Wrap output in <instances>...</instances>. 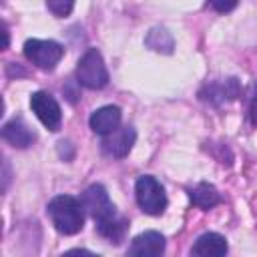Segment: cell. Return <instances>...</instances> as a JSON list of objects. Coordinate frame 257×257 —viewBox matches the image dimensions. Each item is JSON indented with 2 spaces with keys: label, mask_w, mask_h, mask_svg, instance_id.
Returning a JSON list of instances; mask_svg holds the SVG:
<instances>
[{
  "label": "cell",
  "mask_w": 257,
  "mask_h": 257,
  "mask_svg": "<svg viewBox=\"0 0 257 257\" xmlns=\"http://www.w3.org/2000/svg\"><path fill=\"white\" fill-rule=\"evenodd\" d=\"M48 217L54 225V229L62 235H74L82 229L84 223V209L80 201H76L70 195H58L48 203Z\"/></svg>",
  "instance_id": "6da1fadb"
},
{
  "label": "cell",
  "mask_w": 257,
  "mask_h": 257,
  "mask_svg": "<svg viewBox=\"0 0 257 257\" xmlns=\"http://www.w3.org/2000/svg\"><path fill=\"white\" fill-rule=\"evenodd\" d=\"M76 80L90 90H98V88L106 86L108 70L102 60V54L96 48H88L80 56V60L76 64Z\"/></svg>",
  "instance_id": "7a4b0ae2"
},
{
  "label": "cell",
  "mask_w": 257,
  "mask_h": 257,
  "mask_svg": "<svg viewBox=\"0 0 257 257\" xmlns=\"http://www.w3.org/2000/svg\"><path fill=\"white\" fill-rule=\"evenodd\" d=\"M135 197L139 207L147 213V215H161L167 207V195L163 185L151 177V175H143L137 179L135 183Z\"/></svg>",
  "instance_id": "3957f363"
},
{
  "label": "cell",
  "mask_w": 257,
  "mask_h": 257,
  "mask_svg": "<svg viewBox=\"0 0 257 257\" xmlns=\"http://www.w3.org/2000/svg\"><path fill=\"white\" fill-rule=\"evenodd\" d=\"M62 54H64V48L54 40L30 38L24 42V56L42 70H52L62 58Z\"/></svg>",
  "instance_id": "277c9868"
},
{
  "label": "cell",
  "mask_w": 257,
  "mask_h": 257,
  "mask_svg": "<svg viewBox=\"0 0 257 257\" xmlns=\"http://www.w3.org/2000/svg\"><path fill=\"white\" fill-rule=\"evenodd\" d=\"M80 205H82V209L96 221V225L98 223H104V221H108V219H112V217H116V207L112 205V201L108 199V193H106V189L102 187V185H90L84 193H82V197H80Z\"/></svg>",
  "instance_id": "5b68a950"
},
{
  "label": "cell",
  "mask_w": 257,
  "mask_h": 257,
  "mask_svg": "<svg viewBox=\"0 0 257 257\" xmlns=\"http://www.w3.org/2000/svg\"><path fill=\"white\" fill-rule=\"evenodd\" d=\"M30 108L36 114V118L48 128V131H58L60 122H62V112H60V104L56 102V98L44 90H38L30 96Z\"/></svg>",
  "instance_id": "8992f818"
},
{
  "label": "cell",
  "mask_w": 257,
  "mask_h": 257,
  "mask_svg": "<svg viewBox=\"0 0 257 257\" xmlns=\"http://www.w3.org/2000/svg\"><path fill=\"white\" fill-rule=\"evenodd\" d=\"M165 253V237L159 231H145L137 235L124 257H163Z\"/></svg>",
  "instance_id": "52a82bcc"
},
{
  "label": "cell",
  "mask_w": 257,
  "mask_h": 257,
  "mask_svg": "<svg viewBox=\"0 0 257 257\" xmlns=\"http://www.w3.org/2000/svg\"><path fill=\"white\" fill-rule=\"evenodd\" d=\"M135 139H137V133L133 126H118L114 133L106 135L100 143V149L104 155L112 157V159H122L131 153L133 145H135Z\"/></svg>",
  "instance_id": "ba28073f"
},
{
  "label": "cell",
  "mask_w": 257,
  "mask_h": 257,
  "mask_svg": "<svg viewBox=\"0 0 257 257\" xmlns=\"http://www.w3.org/2000/svg\"><path fill=\"white\" fill-rule=\"evenodd\" d=\"M90 128L96 133V135H110L114 133L118 126H120V108L118 106H112V104H106V106H100L96 108L92 114H90V120H88Z\"/></svg>",
  "instance_id": "9c48e42d"
},
{
  "label": "cell",
  "mask_w": 257,
  "mask_h": 257,
  "mask_svg": "<svg viewBox=\"0 0 257 257\" xmlns=\"http://www.w3.org/2000/svg\"><path fill=\"white\" fill-rule=\"evenodd\" d=\"M193 257H225L227 255V241L219 233H203L191 249Z\"/></svg>",
  "instance_id": "30bf717a"
},
{
  "label": "cell",
  "mask_w": 257,
  "mask_h": 257,
  "mask_svg": "<svg viewBox=\"0 0 257 257\" xmlns=\"http://www.w3.org/2000/svg\"><path fill=\"white\" fill-rule=\"evenodd\" d=\"M241 92L239 80L237 78H227V80H219V82H211L207 84V88L201 92L203 100H209L213 104H221L227 100H235Z\"/></svg>",
  "instance_id": "8fae6325"
},
{
  "label": "cell",
  "mask_w": 257,
  "mask_h": 257,
  "mask_svg": "<svg viewBox=\"0 0 257 257\" xmlns=\"http://www.w3.org/2000/svg\"><path fill=\"white\" fill-rule=\"evenodd\" d=\"M2 139L16 149H26L34 143L36 135L22 118H12L2 126Z\"/></svg>",
  "instance_id": "7c38bea8"
},
{
  "label": "cell",
  "mask_w": 257,
  "mask_h": 257,
  "mask_svg": "<svg viewBox=\"0 0 257 257\" xmlns=\"http://www.w3.org/2000/svg\"><path fill=\"white\" fill-rule=\"evenodd\" d=\"M189 197H191L193 205H197L199 209H211L217 203H221L219 191L209 183H199V185L191 187L189 189Z\"/></svg>",
  "instance_id": "4fadbf2b"
},
{
  "label": "cell",
  "mask_w": 257,
  "mask_h": 257,
  "mask_svg": "<svg viewBox=\"0 0 257 257\" xmlns=\"http://www.w3.org/2000/svg\"><path fill=\"white\" fill-rule=\"evenodd\" d=\"M96 227H98V233L102 237H106L110 243H120L124 233H126V221L122 217H118V215L108 219V221H104V223H98Z\"/></svg>",
  "instance_id": "5bb4252c"
},
{
  "label": "cell",
  "mask_w": 257,
  "mask_h": 257,
  "mask_svg": "<svg viewBox=\"0 0 257 257\" xmlns=\"http://www.w3.org/2000/svg\"><path fill=\"white\" fill-rule=\"evenodd\" d=\"M145 42H147V46H151L157 52H167L169 54L173 50V38L165 28H153Z\"/></svg>",
  "instance_id": "9a60e30c"
},
{
  "label": "cell",
  "mask_w": 257,
  "mask_h": 257,
  "mask_svg": "<svg viewBox=\"0 0 257 257\" xmlns=\"http://www.w3.org/2000/svg\"><path fill=\"white\" fill-rule=\"evenodd\" d=\"M72 2L70 0H48L46 2V8L54 14V16H66L70 10H72Z\"/></svg>",
  "instance_id": "2e32d148"
},
{
  "label": "cell",
  "mask_w": 257,
  "mask_h": 257,
  "mask_svg": "<svg viewBox=\"0 0 257 257\" xmlns=\"http://www.w3.org/2000/svg\"><path fill=\"white\" fill-rule=\"evenodd\" d=\"M60 257H100V255H96V253H92L88 249H68Z\"/></svg>",
  "instance_id": "e0dca14e"
},
{
  "label": "cell",
  "mask_w": 257,
  "mask_h": 257,
  "mask_svg": "<svg viewBox=\"0 0 257 257\" xmlns=\"http://www.w3.org/2000/svg\"><path fill=\"white\" fill-rule=\"evenodd\" d=\"M249 116H251V122H253V124H257V86H255V94H253V98H251Z\"/></svg>",
  "instance_id": "ac0fdd59"
},
{
  "label": "cell",
  "mask_w": 257,
  "mask_h": 257,
  "mask_svg": "<svg viewBox=\"0 0 257 257\" xmlns=\"http://www.w3.org/2000/svg\"><path fill=\"white\" fill-rule=\"evenodd\" d=\"M211 6H213L215 10H219V12H227V10H233L237 4H235V2H225V4H223V2H211Z\"/></svg>",
  "instance_id": "d6986e66"
}]
</instances>
